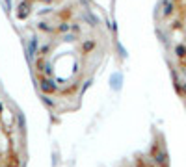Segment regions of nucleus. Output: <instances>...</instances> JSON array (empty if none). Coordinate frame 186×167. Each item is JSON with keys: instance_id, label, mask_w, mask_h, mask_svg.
<instances>
[{"instance_id": "1", "label": "nucleus", "mask_w": 186, "mask_h": 167, "mask_svg": "<svg viewBox=\"0 0 186 167\" xmlns=\"http://www.w3.org/2000/svg\"><path fill=\"white\" fill-rule=\"evenodd\" d=\"M164 7H166V9H164V13H166V15L171 13V4H169V2H166V4H164Z\"/></svg>"}, {"instance_id": "2", "label": "nucleus", "mask_w": 186, "mask_h": 167, "mask_svg": "<svg viewBox=\"0 0 186 167\" xmlns=\"http://www.w3.org/2000/svg\"><path fill=\"white\" fill-rule=\"evenodd\" d=\"M177 54H179V56H184L186 54V48H184V46H177Z\"/></svg>"}]
</instances>
